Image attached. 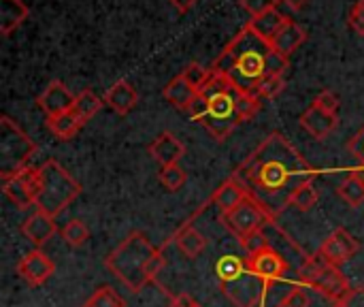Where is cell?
<instances>
[{
    "instance_id": "cb8c5ba5",
    "label": "cell",
    "mask_w": 364,
    "mask_h": 307,
    "mask_svg": "<svg viewBox=\"0 0 364 307\" xmlns=\"http://www.w3.org/2000/svg\"><path fill=\"white\" fill-rule=\"evenodd\" d=\"M47 128L51 130V135L60 141H68L73 139L81 128H83V120L75 113V111H66L53 118H47Z\"/></svg>"
},
{
    "instance_id": "9a60e30c",
    "label": "cell",
    "mask_w": 364,
    "mask_h": 307,
    "mask_svg": "<svg viewBox=\"0 0 364 307\" xmlns=\"http://www.w3.org/2000/svg\"><path fill=\"white\" fill-rule=\"evenodd\" d=\"M339 118L337 113H328L324 109H320L318 105H311L303 115H301V126L316 139V141H324L333 135V130L337 128Z\"/></svg>"
},
{
    "instance_id": "ffe728a7",
    "label": "cell",
    "mask_w": 364,
    "mask_h": 307,
    "mask_svg": "<svg viewBox=\"0 0 364 307\" xmlns=\"http://www.w3.org/2000/svg\"><path fill=\"white\" fill-rule=\"evenodd\" d=\"M247 199V194L243 192V188L232 179V177H228L213 194H211V205H215L218 207V212H220V216H224V214H228V212H232L237 205H241L243 201Z\"/></svg>"
},
{
    "instance_id": "f6af8a7d",
    "label": "cell",
    "mask_w": 364,
    "mask_h": 307,
    "mask_svg": "<svg viewBox=\"0 0 364 307\" xmlns=\"http://www.w3.org/2000/svg\"><path fill=\"white\" fill-rule=\"evenodd\" d=\"M282 2H284L290 11H301V9L305 6L307 0H282Z\"/></svg>"
},
{
    "instance_id": "7402d4cb",
    "label": "cell",
    "mask_w": 364,
    "mask_h": 307,
    "mask_svg": "<svg viewBox=\"0 0 364 307\" xmlns=\"http://www.w3.org/2000/svg\"><path fill=\"white\" fill-rule=\"evenodd\" d=\"M164 98H166V103H171L175 109H179V111H188L190 109V105H192V100L196 98V90L181 77V75H177L175 79H171L166 85H164Z\"/></svg>"
},
{
    "instance_id": "8fae6325",
    "label": "cell",
    "mask_w": 364,
    "mask_h": 307,
    "mask_svg": "<svg viewBox=\"0 0 364 307\" xmlns=\"http://www.w3.org/2000/svg\"><path fill=\"white\" fill-rule=\"evenodd\" d=\"M15 274L28 286H43L55 274V263L41 248H34L32 252L21 256V261L15 267Z\"/></svg>"
},
{
    "instance_id": "277c9868",
    "label": "cell",
    "mask_w": 364,
    "mask_h": 307,
    "mask_svg": "<svg viewBox=\"0 0 364 307\" xmlns=\"http://www.w3.org/2000/svg\"><path fill=\"white\" fill-rule=\"evenodd\" d=\"M81 194V184L58 162L45 160L36 167L34 177V207L47 216H60L77 197Z\"/></svg>"
},
{
    "instance_id": "7a4b0ae2",
    "label": "cell",
    "mask_w": 364,
    "mask_h": 307,
    "mask_svg": "<svg viewBox=\"0 0 364 307\" xmlns=\"http://www.w3.org/2000/svg\"><path fill=\"white\" fill-rule=\"evenodd\" d=\"M271 49L273 47L245 24L213 60L211 71L228 75L239 92L256 94L258 83L267 75V58Z\"/></svg>"
},
{
    "instance_id": "30bf717a",
    "label": "cell",
    "mask_w": 364,
    "mask_h": 307,
    "mask_svg": "<svg viewBox=\"0 0 364 307\" xmlns=\"http://www.w3.org/2000/svg\"><path fill=\"white\" fill-rule=\"evenodd\" d=\"M331 265L343 267L346 263H350L358 252H360V241L343 227L335 229L320 246L318 250Z\"/></svg>"
},
{
    "instance_id": "ac0fdd59",
    "label": "cell",
    "mask_w": 364,
    "mask_h": 307,
    "mask_svg": "<svg viewBox=\"0 0 364 307\" xmlns=\"http://www.w3.org/2000/svg\"><path fill=\"white\" fill-rule=\"evenodd\" d=\"M305 41H307V32H305L296 21L288 19V21L284 24V28H282V30L275 34V38L271 41V47H273L277 53L290 58Z\"/></svg>"
},
{
    "instance_id": "d6986e66",
    "label": "cell",
    "mask_w": 364,
    "mask_h": 307,
    "mask_svg": "<svg viewBox=\"0 0 364 307\" xmlns=\"http://www.w3.org/2000/svg\"><path fill=\"white\" fill-rule=\"evenodd\" d=\"M173 241H175V246L179 248V252H181L186 259H190V261L198 259V256L205 252V248H207V237H205L200 231H196L192 224H183V227L173 235Z\"/></svg>"
},
{
    "instance_id": "ab89813d",
    "label": "cell",
    "mask_w": 364,
    "mask_h": 307,
    "mask_svg": "<svg viewBox=\"0 0 364 307\" xmlns=\"http://www.w3.org/2000/svg\"><path fill=\"white\" fill-rule=\"evenodd\" d=\"M350 26L356 34L364 36V0H356L354 6L350 9Z\"/></svg>"
},
{
    "instance_id": "e575fe53",
    "label": "cell",
    "mask_w": 364,
    "mask_h": 307,
    "mask_svg": "<svg viewBox=\"0 0 364 307\" xmlns=\"http://www.w3.org/2000/svg\"><path fill=\"white\" fill-rule=\"evenodd\" d=\"M290 68V60L282 53H277L275 49L269 51V58H267V75H286V71Z\"/></svg>"
},
{
    "instance_id": "836d02e7",
    "label": "cell",
    "mask_w": 364,
    "mask_h": 307,
    "mask_svg": "<svg viewBox=\"0 0 364 307\" xmlns=\"http://www.w3.org/2000/svg\"><path fill=\"white\" fill-rule=\"evenodd\" d=\"M284 88H286V79L282 75H264L256 88V94L264 100H271V98H277L284 92Z\"/></svg>"
},
{
    "instance_id": "2e32d148",
    "label": "cell",
    "mask_w": 364,
    "mask_h": 307,
    "mask_svg": "<svg viewBox=\"0 0 364 307\" xmlns=\"http://www.w3.org/2000/svg\"><path fill=\"white\" fill-rule=\"evenodd\" d=\"M186 154V145L173 135V132H160L151 145H149V156L160 165V167H171L179 165V160Z\"/></svg>"
},
{
    "instance_id": "bcb514c9",
    "label": "cell",
    "mask_w": 364,
    "mask_h": 307,
    "mask_svg": "<svg viewBox=\"0 0 364 307\" xmlns=\"http://www.w3.org/2000/svg\"><path fill=\"white\" fill-rule=\"evenodd\" d=\"M358 173H360V177H363V182H364V167H360V169H358Z\"/></svg>"
},
{
    "instance_id": "d590c367",
    "label": "cell",
    "mask_w": 364,
    "mask_h": 307,
    "mask_svg": "<svg viewBox=\"0 0 364 307\" xmlns=\"http://www.w3.org/2000/svg\"><path fill=\"white\" fill-rule=\"evenodd\" d=\"M239 2H241V6H243L252 17H258V15L271 11V9H277V4H279L282 0H239Z\"/></svg>"
},
{
    "instance_id": "8992f818",
    "label": "cell",
    "mask_w": 364,
    "mask_h": 307,
    "mask_svg": "<svg viewBox=\"0 0 364 307\" xmlns=\"http://www.w3.org/2000/svg\"><path fill=\"white\" fill-rule=\"evenodd\" d=\"M299 284L303 288H311V291L320 293L322 297L331 299L333 303L343 299L352 291V284H350L348 276L341 271V267L331 265L320 252L311 254L303 263V267L299 269Z\"/></svg>"
},
{
    "instance_id": "5bb4252c",
    "label": "cell",
    "mask_w": 364,
    "mask_h": 307,
    "mask_svg": "<svg viewBox=\"0 0 364 307\" xmlns=\"http://www.w3.org/2000/svg\"><path fill=\"white\" fill-rule=\"evenodd\" d=\"M55 233H58L55 218H51V216H47L45 212H38V209L34 214H30L21 224V235L34 248H43Z\"/></svg>"
},
{
    "instance_id": "d6a6232c",
    "label": "cell",
    "mask_w": 364,
    "mask_h": 307,
    "mask_svg": "<svg viewBox=\"0 0 364 307\" xmlns=\"http://www.w3.org/2000/svg\"><path fill=\"white\" fill-rule=\"evenodd\" d=\"M158 179H160V184H162L168 192H177V190L186 184L188 173H186L179 165H171V167H162V169H160Z\"/></svg>"
},
{
    "instance_id": "4dcf8cb0",
    "label": "cell",
    "mask_w": 364,
    "mask_h": 307,
    "mask_svg": "<svg viewBox=\"0 0 364 307\" xmlns=\"http://www.w3.org/2000/svg\"><path fill=\"white\" fill-rule=\"evenodd\" d=\"M241 124V120H211V118H205L203 122H200V126L215 139V141H226L232 132H235V128Z\"/></svg>"
},
{
    "instance_id": "484cf974",
    "label": "cell",
    "mask_w": 364,
    "mask_h": 307,
    "mask_svg": "<svg viewBox=\"0 0 364 307\" xmlns=\"http://www.w3.org/2000/svg\"><path fill=\"white\" fill-rule=\"evenodd\" d=\"M105 105V98H98L92 90H81V92H77V96H75V105H73V111L83 120V124L85 122H90L98 111H100V107Z\"/></svg>"
},
{
    "instance_id": "3957f363",
    "label": "cell",
    "mask_w": 364,
    "mask_h": 307,
    "mask_svg": "<svg viewBox=\"0 0 364 307\" xmlns=\"http://www.w3.org/2000/svg\"><path fill=\"white\" fill-rule=\"evenodd\" d=\"M105 267L130 293H141L166 267L164 248L151 246L145 233L134 231L105 259Z\"/></svg>"
},
{
    "instance_id": "f1b7e54d",
    "label": "cell",
    "mask_w": 364,
    "mask_h": 307,
    "mask_svg": "<svg viewBox=\"0 0 364 307\" xmlns=\"http://www.w3.org/2000/svg\"><path fill=\"white\" fill-rule=\"evenodd\" d=\"M60 235H62V239H64V244L68 248H81L90 239V229H87V224L83 220L75 218V220L66 222V227L60 231Z\"/></svg>"
},
{
    "instance_id": "5b68a950",
    "label": "cell",
    "mask_w": 364,
    "mask_h": 307,
    "mask_svg": "<svg viewBox=\"0 0 364 307\" xmlns=\"http://www.w3.org/2000/svg\"><path fill=\"white\" fill-rule=\"evenodd\" d=\"M218 284L220 291L237 307H260L264 297V284L258 276H254L245 263V259H237L232 254L224 256L218 267Z\"/></svg>"
},
{
    "instance_id": "52a82bcc",
    "label": "cell",
    "mask_w": 364,
    "mask_h": 307,
    "mask_svg": "<svg viewBox=\"0 0 364 307\" xmlns=\"http://www.w3.org/2000/svg\"><path fill=\"white\" fill-rule=\"evenodd\" d=\"M36 154V143L9 118L0 120V177L6 179L23 171Z\"/></svg>"
},
{
    "instance_id": "f546056e",
    "label": "cell",
    "mask_w": 364,
    "mask_h": 307,
    "mask_svg": "<svg viewBox=\"0 0 364 307\" xmlns=\"http://www.w3.org/2000/svg\"><path fill=\"white\" fill-rule=\"evenodd\" d=\"M81 307H126V301L113 286H100Z\"/></svg>"
},
{
    "instance_id": "44dd1931",
    "label": "cell",
    "mask_w": 364,
    "mask_h": 307,
    "mask_svg": "<svg viewBox=\"0 0 364 307\" xmlns=\"http://www.w3.org/2000/svg\"><path fill=\"white\" fill-rule=\"evenodd\" d=\"M290 17H286L279 9H271V11H267V13H262V15H258V17H252L250 21H247V26L260 36V38H264L269 45H271V41L275 38V34L284 28V24L288 21Z\"/></svg>"
},
{
    "instance_id": "4fadbf2b",
    "label": "cell",
    "mask_w": 364,
    "mask_h": 307,
    "mask_svg": "<svg viewBox=\"0 0 364 307\" xmlns=\"http://www.w3.org/2000/svg\"><path fill=\"white\" fill-rule=\"evenodd\" d=\"M75 96L62 81H51L43 92L41 96L36 98V105L41 107V111H45L47 118H53V115H60V113H66V111H73V105H75Z\"/></svg>"
},
{
    "instance_id": "1f68e13d",
    "label": "cell",
    "mask_w": 364,
    "mask_h": 307,
    "mask_svg": "<svg viewBox=\"0 0 364 307\" xmlns=\"http://www.w3.org/2000/svg\"><path fill=\"white\" fill-rule=\"evenodd\" d=\"M211 75H213L211 66H203V64H198V62H190V64L181 71V77H183L196 92H200V90L207 85V81L211 79Z\"/></svg>"
},
{
    "instance_id": "e0dca14e",
    "label": "cell",
    "mask_w": 364,
    "mask_h": 307,
    "mask_svg": "<svg viewBox=\"0 0 364 307\" xmlns=\"http://www.w3.org/2000/svg\"><path fill=\"white\" fill-rule=\"evenodd\" d=\"M105 105L119 115H128L139 105V92L132 88L130 81L119 79L105 92Z\"/></svg>"
},
{
    "instance_id": "7c38bea8",
    "label": "cell",
    "mask_w": 364,
    "mask_h": 307,
    "mask_svg": "<svg viewBox=\"0 0 364 307\" xmlns=\"http://www.w3.org/2000/svg\"><path fill=\"white\" fill-rule=\"evenodd\" d=\"M34 177L36 167H26L17 175L2 179V192L17 209L34 207Z\"/></svg>"
},
{
    "instance_id": "7bdbcfd3",
    "label": "cell",
    "mask_w": 364,
    "mask_h": 307,
    "mask_svg": "<svg viewBox=\"0 0 364 307\" xmlns=\"http://www.w3.org/2000/svg\"><path fill=\"white\" fill-rule=\"evenodd\" d=\"M196 299L188 293H179L171 299V307H196Z\"/></svg>"
},
{
    "instance_id": "60d3db41",
    "label": "cell",
    "mask_w": 364,
    "mask_h": 307,
    "mask_svg": "<svg viewBox=\"0 0 364 307\" xmlns=\"http://www.w3.org/2000/svg\"><path fill=\"white\" fill-rule=\"evenodd\" d=\"M333 307H364V286H352V291L343 299L335 301Z\"/></svg>"
},
{
    "instance_id": "d4e9b609",
    "label": "cell",
    "mask_w": 364,
    "mask_h": 307,
    "mask_svg": "<svg viewBox=\"0 0 364 307\" xmlns=\"http://www.w3.org/2000/svg\"><path fill=\"white\" fill-rule=\"evenodd\" d=\"M337 197H339L346 205H350L352 209H356V207H360V205H363L364 182L358 171H352V173H350V175L339 184V188H337Z\"/></svg>"
},
{
    "instance_id": "b9f144b4",
    "label": "cell",
    "mask_w": 364,
    "mask_h": 307,
    "mask_svg": "<svg viewBox=\"0 0 364 307\" xmlns=\"http://www.w3.org/2000/svg\"><path fill=\"white\" fill-rule=\"evenodd\" d=\"M348 150H350V154L356 158V162L364 167V126L350 139V143H348Z\"/></svg>"
},
{
    "instance_id": "4316f807",
    "label": "cell",
    "mask_w": 364,
    "mask_h": 307,
    "mask_svg": "<svg viewBox=\"0 0 364 307\" xmlns=\"http://www.w3.org/2000/svg\"><path fill=\"white\" fill-rule=\"evenodd\" d=\"M262 100L258 94H252V92H239L237 98H235V111H237V118L241 122H247L252 118H256V113L262 109Z\"/></svg>"
},
{
    "instance_id": "f35d334b",
    "label": "cell",
    "mask_w": 364,
    "mask_h": 307,
    "mask_svg": "<svg viewBox=\"0 0 364 307\" xmlns=\"http://www.w3.org/2000/svg\"><path fill=\"white\" fill-rule=\"evenodd\" d=\"M207 111H209V98L205 96V94H196V98L192 100V105H190V109L186 111L194 122H200L205 115H207Z\"/></svg>"
},
{
    "instance_id": "603a6c76",
    "label": "cell",
    "mask_w": 364,
    "mask_h": 307,
    "mask_svg": "<svg viewBox=\"0 0 364 307\" xmlns=\"http://www.w3.org/2000/svg\"><path fill=\"white\" fill-rule=\"evenodd\" d=\"M28 17V6L23 0H0V34L9 36Z\"/></svg>"
},
{
    "instance_id": "7dc6e473",
    "label": "cell",
    "mask_w": 364,
    "mask_h": 307,
    "mask_svg": "<svg viewBox=\"0 0 364 307\" xmlns=\"http://www.w3.org/2000/svg\"><path fill=\"white\" fill-rule=\"evenodd\" d=\"M196 307H203V306H200V303H198V306H196Z\"/></svg>"
},
{
    "instance_id": "ee69618b",
    "label": "cell",
    "mask_w": 364,
    "mask_h": 307,
    "mask_svg": "<svg viewBox=\"0 0 364 307\" xmlns=\"http://www.w3.org/2000/svg\"><path fill=\"white\" fill-rule=\"evenodd\" d=\"M171 4H173L179 13H188V11L196 4V0H171Z\"/></svg>"
},
{
    "instance_id": "8d00e7d4",
    "label": "cell",
    "mask_w": 364,
    "mask_h": 307,
    "mask_svg": "<svg viewBox=\"0 0 364 307\" xmlns=\"http://www.w3.org/2000/svg\"><path fill=\"white\" fill-rule=\"evenodd\" d=\"M311 306V297L305 293V288L299 284V286H294L290 293H288V297L284 299V303L282 307H309Z\"/></svg>"
},
{
    "instance_id": "74e56055",
    "label": "cell",
    "mask_w": 364,
    "mask_h": 307,
    "mask_svg": "<svg viewBox=\"0 0 364 307\" xmlns=\"http://www.w3.org/2000/svg\"><path fill=\"white\" fill-rule=\"evenodd\" d=\"M314 105H318L320 109H324V111H328V113H337V111H339L341 100H339V96H337L335 92L324 90V92H320V94L316 96Z\"/></svg>"
},
{
    "instance_id": "83f0119b",
    "label": "cell",
    "mask_w": 364,
    "mask_h": 307,
    "mask_svg": "<svg viewBox=\"0 0 364 307\" xmlns=\"http://www.w3.org/2000/svg\"><path fill=\"white\" fill-rule=\"evenodd\" d=\"M318 199H320V194H318V190H316V186H314V179H309V182L301 184V186L292 192L290 205L296 207L299 212L307 214L309 209H314V205L318 203Z\"/></svg>"
},
{
    "instance_id": "9c48e42d",
    "label": "cell",
    "mask_w": 364,
    "mask_h": 307,
    "mask_svg": "<svg viewBox=\"0 0 364 307\" xmlns=\"http://www.w3.org/2000/svg\"><path fill=\"white\" fill-rule=\"evenodd\" d=\"M220 220H222V224H224L239 241L245 239V237H250V235H254V233H258V231H264V227L273 222V220L262 212V207L256 205L252 199H245V201H243L241 205H237L232 212L220 216Z\"/></svg>"
},
{
    "instance_id": "ba28073f",
    "label": "cell",
    "mask_w": 364,
    "mask_h": 307,
    "mask_svg": "<svg viewBox=\"0 0 364 307\" xmlns=\"http://www.w3.org/2000/svg\"><path fill=\"white\" fill-rule=\"evenodd\" d=\"M245 263L250 267V271L254 276H258L264 284V297H262V303L271 297V293H275L284 280H286V274L290 271V265L288 261L277 252L273 250V246L256 252V254H247L245 256Z\"/></svg>"
},
{
    "instance_id": "6da1fadb",
    "label": "cell",
    "mask_w": 364,
    "mask_h": 307,
    "mask_svg": "<svg viewBox=\"0 0 364 307\" xmlns=\"http://www.w3.org/2000/svg\"><path fill=\"white\" fill-rule=\"evenodd\" d=\"M230 177L275 222L290 207L292 192L316 177V169L282 132H271Z\"/></svg>"
}]
</instances>
